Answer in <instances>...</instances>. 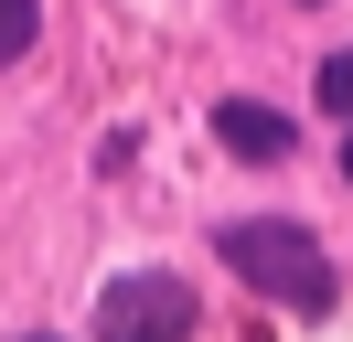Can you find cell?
Wrapping results in <instances>:
<instances>
[{
    "instance_id": "cell-1",
    "label": "cell",
    "mask_w": 353,
    "mask_h": 342,
    "mask_svg": "<svg viewBox=\"0 0 353 342\" xmlns=\"http://www.w3.org/2000/svg\"><path fill=\"white\" fill-rule=\"evenodd\" d=\"M214 256H225L257 299H279V310H300V321L332 310V256H321V235L289 225V214H246V225H225Z\"/></svg>"
},
{
    "instance_id": "cell-2",
    "label": "cell",
    "mask_w": 353,
    "mask_h": 342,
    "mask_svg": "<svg viewBox=\"0 0 353 342\" xmlns=\"http://www.w3.org/2000/svg\"><path fill=\"white\" fill-rule=\"evenodd\" d=\"M97 342H193V289L161 268L118 278L108 299H97Z\"/></svg>"
},
{
    "instance_id": "cell-3",
    "label": "cell",
    "mask_w": 353,
    "mask_h": 342,
    "mask_svg": "<svg viewBox=\"0 0 353 342\" xmlns=\"http://www.w3.org/2000/svg\"><path fill=\"white\" fill-rule=\"evenodd\" d=\"M214 139L225 150H246V161H279V150H289V118H279V107H214Z\"/></svg>"
},
{
    "instance_id": "cell-4",
    "label": "cell",
    "mask_w": 353,
    "mask_h": 342,
    "mask_svg": "<svg viewBox=\"0 0 353 342\" xmlns=\"http://www.w3.org/2000/svg\"><path fill=\"white\" fill-rule=\"evenodd\" d=\"M32 32H43V0H0V64L32 54Z\"/></svg>"
},
{
    "instance_id": "cell-5",
    "label": "cell",
    "mask_w": 353,
    "mask_h": 342,
    "mask_svg": "<svg viewBox=\"0 0 353 342\" xmlns=\"http://www.w3.org/2000/svg\"><path fill=\"white\" fill-rule=\"evenodd\" d=\"M321 107H332V118H353V54L321 64Z\"/></svg>"
},
{
    "instance_id": "cell-6",
    "label": "cell",
    "mask_w": 353,
    "mask_h": 342,
    "mask_svg": "<svg viewBox=\"0 0 353 342\" xmlns=\"http://www.w3.org/2000/svg\"><path fill=\"white\" fill-rule=\"evenodd\" d=\"M343 182H353V139H343Z\"/></svg>"
}]
</instances>
